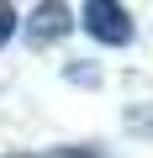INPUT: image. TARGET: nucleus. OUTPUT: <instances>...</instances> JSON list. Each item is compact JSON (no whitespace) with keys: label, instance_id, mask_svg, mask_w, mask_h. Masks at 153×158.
Wrapping results in <instances>:
<instances>
[{"label":"nucleus","instance_id":"1","mask_svg":"<svg viewBox=\"0 0 153 158\" xmlns=\"http://www.w3.org/2000/svg\"><path fill=\"white\" fill-rule=\"evenodd\" d=\"M79 27L95 37V42H106V48H127L132 42V11L127 6H116V0H90V6H79Z\"/></svg>","mask_w":153,"mask_h":158},{"label":"nucleus","instance_id":"2","mask_svg":"<svg viewBox=\"0 0 153 158\" xmlns=\"http://www.w3.org/2000/svg\"><path fill=\"white\" fill-rule=\"evenodd\" d=\"M69 27H74V11H69V6H58V0H48V6H37V11H32L27 37H32V48H48V42H58Z\"/></svg>","mask_w":153,"mask_h":158},{"label":"nucleus","instance_id":"3","mask_svg":"<svg viewBox=\"0 0 153 158\" xmlns=\"http://www.w3.org/2000/svg\"><path fill=\"white\" fill-rule=\"evenodd\" d=\"M16 27H21V16H16V6H6V0H0V48H6V42L16 37Z\"/></svg>","mask_w":153,"mask_h":158},{"label":"nucleus","instance_id":"4","mask_svg":"<svg viewBox=\"0 0 153 158\" xmlns=\"http://www.w3.org/2000/svg\"><path fill=\"white\" fill-rule=\"evenodd\" d=\"M11 158H37V153H11Z\"/></svg>","mask_w":153,"mask_h":158}]
</instances>
